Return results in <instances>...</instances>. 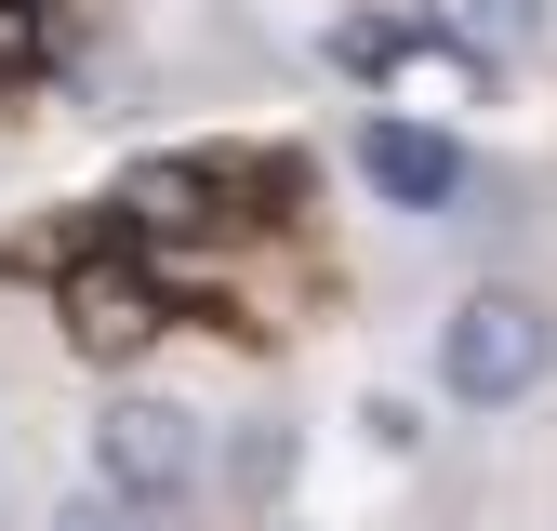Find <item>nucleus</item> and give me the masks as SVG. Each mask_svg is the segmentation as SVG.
<instances>
[{
    "instance_id": "8",
    "label": "nucleus",
    "mask_w": 557,
    "mask_h": 531,
    "mask_svg": "<svg viewBox=\"0 0 557 531\" xmlns=\"http://www.w3.org/2000/svg\"><path fill=\"white\" fill-rule=\"evenodd\" d=\"M40 531H160V505H133V492H107V479H94V492H66Z\"/></svg>"
},
{
    "instance_id": "2",
    "label": "nucleus",
    "mask_w": 557,
    "mask_h": 531,
    "mask_svg": "<svg viewBox=\"0 0 557 531\" xmlns=\"http://www.w3.org/2000/svg\"><path fill=\"white\" fill-rule=\"evenodd\" d=\"M81 452H94V479L107 492H133V505H186L199 479H213V439H199V412L186 398H147V385H107L94 398V425H81Z\"/></svg>"
},
{
    "instance_id": "5",
    "label": "nucleus",
    "mask_w": 557,
    "mask_h": 531,
    "mask_svg": "<svg viewBox=\"0 0 557 531\" xmlns=\"http://www.w3.org/2000/svg\"><path fill=\"white\" fill-rule=\"evenodd\" d=\"M451 27L505 66V53H544V40H557V0H451Z\"/></svg>"
},
{
    "instance_id": "4",
    "label": "nucleus",
    "mask_w": 557,
    "mask_h": 531,
    "mask_svg": "<svg viewBox=\"0 0 557 531\" xmlns=\"http://www.w3.org/2000/svg\"><path fill=\"white\" fill-rule=\"evenodd\" d=\"M345 160H359V186L385 199V213H465V186H478V160H465V133H438V120H398V107H372L359 133H345Z\"/></svg>"
},
{
    "instance_id": "7",
    "label": "nucleus",
    "mask_w": 557,
    "mask_h": 531,
    "mask_svg": "<svg viewBox=\"0 0 557 531\" xmlns=\"http://www.w3.org/2000/svg\"><path fill=\"white\" fill-rule=\"evenodd\" d=\"M53 66V0H0V94H27Z\"/></svg>"
},
{
    "instance_id": "6",
    "label": "nucleus",
    "mask_w": 557,
    "mask_h": 531,
    "mask_svg": "<svg viewBox=\"0 0 557 531\" xmlns=\"http://www.w3.org/2000/svg\"><path fill=\"white\" fill-rule=\"evenodd\" d=\"M332 66H345V81H398V66H411V14H345Z\"/></svg>"
},
{
    "instance_id": "1",
    "label": "nucleus",
    "mask_w": 557,
    "mask_h": 531,
    "mask_svg": "<svg viewBox=\"0 0 557 531\" xmlns=\"http://www.w3.org/2000/svg\"><path fill=\"white\" fill-rule=\"evenodd\" d=\"M557 385V306L518 293V280H478L451 319H438V398L451 412H518V398Z\"/></svg>"
},
{
    "instance_id": "3",
    "label": "nucleus",
    "mask_w": 557,
    "mask_h": 531,
    "mask_svg": "<svg viewBox=\"0 0 557 531\" xmlns=\"http://www.w3.org/2000/svg\"><path fill=\"white\" fill-rule=\"evenodd\" d=\"M53 306H66V346H81V359H107V372H120V359H147L160 332L186 319V306H173V280H160L133 239H120V252H81Z\"/></svg>"
}]
</instances>
